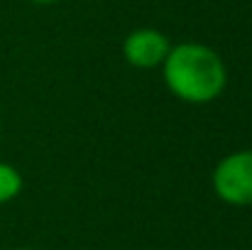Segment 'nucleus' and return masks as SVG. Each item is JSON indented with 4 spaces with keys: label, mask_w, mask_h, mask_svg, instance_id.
Here are the masks:
<instances>
[{
    "label": "nucleus",
    "mask_w": 252,
    "mask_h": 250,
    "mask_svg": "<svg viewBox=\"0 0 252 250\" xmlns=\"http://www.w3.org/2000/svg\"><path fill=\"white\" fill-rule=\"evenodd\" d=\"M164 81L181 101L208 103L220 96L228 74L213 49L203 44H179L169 49L164 59Z\"/></svg>",
    "instance_id": "obj_1"
},
{
    "label": "nucleus",
    "mask_w": 252,
    "mask_h": 250,
    "mask_svg": "<svg viewBox=\"0 0 252 250\" xmlns=\"http://www.w3.org/2000/svg\"><path fill=\"white\" fill-rule=\"evenodd\" d=\"M216 194L233 206L252 204V150H243L220 160L213 172Z\"/></svg>",
    "instance_id": "obj_2"
},
{
    "label": "nucleus",
    "mask_w": 252,
    "mask_h": 250,
    "mask_svg": "<svg viewBox=\"0 0 252 250\" xmlns=\"http://www.w3.org/2000/svg\"><path fill=\"white\" fill-rule=\"evenodd\" d=\"M169 49H171L169 39L157 30H135L125 37V44H123L125 59L140 69H152V67L164 64Z\"/></svg>",
    "instance_id": "obj_3"
},
{
    "label": "nucleus",
    "mask_w": 252,
    "mask_h": 250,
    "mask_svg": "<svg viewBox=\"0 0 252 250\" xmlns=\"http://www.w3.org/2000/svg\"><path fill=\"white\" fill-rule=\"evenodd\" d=\"M22 191V177L15 167L0 162V204L15 199Z\"/></svg>",
    "instance_id": "obj_4"
},
{
    "label": "nucleus",
    "mask_w": 252,
    "mask_h": 250,
    "mask_svg": "<svg viewBox=\"0 0 252 250\" xmlns=\"http://www.w3.org/2000/svg\"><path fill=\"white\" fill-rule=\"evenodd\" d=\"M32 2H42V5H47V2H57V0H32Z\"/></svg>",
    "instance_id": "obj_5"
},
{
    "label": "nucleus",
    "mask_w": 252,
    "mask_h": 250,
    "mask_svg": "<svg viewBox=\"0 0 252 250\" xmlns=\"http://www.w3.org/2000/svg\"><path fill=\"white\" fill-rule=\"evenodd\" d=\"M20 250H30V248H20Z\"/></svg>",
    "instance_id": "obj_6"
}]
</instances>
